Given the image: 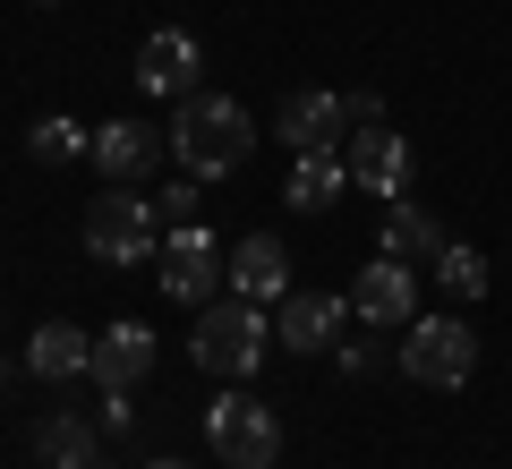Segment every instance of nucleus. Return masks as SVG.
Segmentation results:
<instances>
[{
  "mask_svg": "<svg viewBox=\"0 0 512 469\" xmlns=\"http://www.w3.org/2000/svg\"><path fill=\"white\" fill-rule=\"evenodd\" d=\"M265 342H274V325H265V307L256 299H205V316H197V333H188V359L205 367V376H222V384H239V376H256L265 367Z\"/></svg>",
  "mask_w": 512,
  "mask_h": 469,
  "instance_id": "nucleus-2",
  "label": "nucleus"
},
{
  "mask_svg": "<svg viewBox=\"0 0 512 469\" xmlns=\"http://www.w3.org/2000/svg\"><path fill=\"white\" fill-rule=\"evenodd\" d=\"M384 256H402V265H419V256H427V265H436V256H444V231L419 214V205H393V214H384Z\"/></svg>",
  "mask_w": 512,
  "mask_h": 469,
  "instance_id": "nucleus-17",
  "label": "nucleus"
},
{
  "mask_svg": "<svg viewBox=\"0 0 512 469\" xmlns=\"http://www.w3.org/2000/svg\"><path fill=\"white\" fill-rule=\"evenodd\" d=\"M94 469H103V461H94Z\"/></svg>",
  "mask_w": 512,
  "mask_h": 469,
  "instance_id": "nucleus-25",
  "label": "nucleus"
},
{
  "mask_svg": "<svg viewBox=\"0 0 512 469\" xmlns=\"http://www.w3.org/2000/svg\"><path fill=\"white\" fill-rule=\"evenodd\" d=\"M163 145L171 137H154L146 120H103V128H94V171H103L111 188H128V180H146V171H154Z\"/></svg>",
  "mask_w": 512,
  "mask_h": 469,
  "instance_id": "nucleus-12",
  "label": "nucleus"
},
{
  "mask_svg": "<svg viewBox=\"0 0 512 469\" xmlns=\"http://www.w3.org/2000/svg\"><path fill=\"white\" fill-rule=\"evenodd\" d=\"M154 469H188V461H154Z\"/></svg>",
  "mask_w": 512,
  "mask_h": 469,
  "instance_id": "nucleus-23",
  "label": "nucleus"
},
{
  "mask_svg": "<svg viewBox=\"0 0 512 469\" xmlns=\"http://www.w3.org/2000/svg\"><path fill=\"white\" fill-rule=\"evenodd\" d=\"M154 205H163V222H197V180H171Z\"/></svg>",
  "mask_w": 512,
  "mask_h": 469,
  "instance_id": "nucleus-21",
  "label": "nucleus"
},
{
  "mask_svg": "<svg viewBox=\"0 0 512 469\" xmlns=\"http://www.w3.org/2000/svg\"><path fill=\"white\" fill-rule=\"evenodd\" d=\"M137 86H146V94H197V35H180V26L146 35V52H137Z\"/></svg>",
  "mask_w": 512,
  "mask_h": 469,
  "instance_id": "nucleus-14",
  "label": "nucleus"
},
{
  "mask_svg": "<svg viewBox=\"0 0 512 469\" xmlns=\"http://www.w3.org/2000/svg\"><path fill=\"white\" fill-rule=\"evenodd\" d=\"M103 393H137V384L154 376V333L128 316V325H111V333H94V367H86Z\"/></svg>",
  "mask_w": 512,
  "mask_h": 469,
  "instance_id": "nucleus-9",
  "label": "nucleus"
},
{
  "mask_svg": "<svg viewBox=\"0 0 512 469\" xmlns=\"http://www.w3.org/2000/svg\"><path fill=\"white\" fill-rule=\"evenodd\" d=\"M205 444H214L231 469H274L282 461V418L256 393H222L214 410H205Z\"/></svg>",
  "mask_w": 512,
  "mask_h": 469,
  "instance_id": "nucleus-4",
  "label": "nucleus"
},
{
  "mask_svg": "<svg viewBox=\"0 0 512 469\" xmlns=\"http://www.w3.org/2000/svg\"><path fill=\"white\" fill-rule=\"evenodd\" d=\"M350 307H359V325H410L419 316V273L402 256H376V265L350 282Z\"/></svg>",
  "mask_w": 512,
  "mask_h": 469,
  "instance_id": "nucleus-8",
  "label": "nucleus"
},
{
  "mask_svg": "<svg viewBox=\"0 0 512 469\" xmlns=\"http://www.w3.org/2000/svg\"><path fill=\"white\" fill-rule=\"evenodd\" d=\"M350 188V163H342V145L333 154H299L291 163V180H282V205H299V214H325L333 197Z\"/></svg>",
  "mask_w": 512,
  "mask_h": 469,
  "instance_id": "nucleus-16",
  "label": "nucleus"
},
{
  "mask_svg": "<svg viewBox=\"0 0 512 469\" xmlns=\"http://www.w3.org/2000/svg\"><path fill=\"white\" fill-rule=\"evenodd\" d=\"M26 145H35V163H77V154H94V137H86V128L69 120V111L35 120V137H26Z\"/></svg>",
  "mask_w": 512,
  "mask_h": 469,
  "instance_id": "nucleus-19",
  "label": "nucleus"
},
{
  "mask_svg": "<svg viewBox=\"0 0 512 469\" xmlns=\"http://www.w3.org/2000/svg\"><path fill=\"white\" fill-rule=\"evenodd\" d=\"M43 9H52V0H43Z\"/></svg>",
  "mask_w": 512,
  "mask_h": 469,
  "instance_id": "nucleus-24",
  "label": "nucleus"
},
{
  "mask_svg": "<svg viewBox=\"0 0 512 469\" xmlns=\"http://www.w3.org/2000/svg\"><path fill=\"white\" fill-rule=\"evenodd\" d=\"M342 163H350V188H376V197H410V171H419V154H410V137H393V128H350L342 137Z\"/></svg>",
  "mask_w": 512,
  "mask_h": 469,
  "instance_id": "nucleus-7",
  "label": "nucleus"
},
{
  "mask_svg": "<svg viewBox=\"0 0 512 469\" xmlns=\"http://www.w3.org/2000/svg\"><path fill=\"white\" fill-rule=\"evenodd\" d=\"M342 103H350V128H376V120H384V103H376V94H342Z\"/></svg>",
  "mask_w": 512,
  "mask_h": 469,
  "instance_id": "nucleus-22",
  "label": "nucleus"
},
{
  "mask_svg": "<svg viewBox=\"0 0 512 469\" xmlns=\"http://www.w3.org/2000/svg\"><path fill=\"white\" fill-rule=\"evenodd\" d=\"M436 282L453 290V299H478V290H487V256H478L470 239H444V256H436Z\"/></svg>",
  "mask_w": 512,
  "mask_h": 469,
  "instance_id": "nucleus-20",
  "label": "nucleus"
},
{
  "mask_svg": "<svg viewBox=\"0 0 512 469\" xmlns=\"http://www.w3.org/2000/svg\"><path fill=\"white\" fill-rule=\"evenodd\" d=\"M86 256L103 265H154L163 256V205L137 188H111L103 205H86Z\"/></svg>",
  "mask_w": 512,
  "mask_h": 469,
  "instance_id": "nucleus-3",
  "label": "nucleus"
},
{
  "mask_svg": "<svg viewBox=\"0 0 512 469\" xmlns=\"http://www.w3.org/2000/svg\"><path fill=\"white\" fill-rule=\"evenodd\" d=\"M342 307H350V299H333V290H291V299L274 307V333H282L291 350H333Z\"/></svg>",
  "mask_w": 512,
  "mask_h": 469,
  "instance_id": "nucleus-13",
  "label": "nucleus"
},
{
  "mask_svg": "<svg viewBox=\"0 0 512 469\" xmlns=\"http://www.w3.org/2000/svg\"><path fill=\"white\" fill-rule=\"evenodd\" d=\"M154 273H163V299L205 307V299L222 290V273H231V256H222V239L205 231V222H171V231H163V256H154Z\"/></svg>",
  "mask_w": 512,
  "mask_h": 469,
  "instance_id": "nucleus-5",
  "label": "nucleus"
},
{
  "mask_svg": "<svg viewBox=\"0 0 512 469\" xmlns=\"http://www.w3.org/2000/svg\"><path fill=\"white\" fill-rule=\"evenodd\" d=\"M282 137H291V154H333V145L350 137V103L325 94V86L291 94V103H282Z\"/></svg>",
  "mask_w": 512,
  "mask_h": 469,
  "instance_id": "nucleus-11",
  "label": "nucleus"
},
{
  "mask_svg": "<svg viewBox=\"0 0 512 469\" xmlns=\"http://www.w3.org/2000/svg\"><path fill=\"white\" fill-rule=\"evenodd\" d=\"M26 367H35L43 384H69V376H86V367H94V342H86V325H69V316L35 325V342H26Z\"/></svg>",
  "mask_w": 512,
  "mask_h": 469,
  "instance_id": "nucleus-15",
  "label": "nucleus"
},
{
  "mask_svg": "<svg viewBox=\"0 0 512 469\" xmlns=\"http://www.w3.org/2000/svg\"><path fill=\"white\" fill-rule=\"evenodd\" d=\"M402 376H410V384H436V393L470 384V376H478V333L461 325V316H427V325H410Z\"/></svg>",
  "mask_w": 512,
  "mask_h": 469,
  "instance_id": "nucleus-6",
  "label": "nucleus"
},
{
  "mask_svg": "<svg viewBox=\"0 0 512 469\" xmlns=\"http://www.w3.org/2000/svg\"><path fill=\"white\" fill-rule=\"evenodd\" d=\"M231 290H239V299H256V307H282V299H291V256H282L274 231H248L231 248Z\"/></svg>",
  "mask_w": 512,
  "mask_h": 469,
  "instance_id": "nucleus-10",
  "label": "nucleus"
},
{
  "mask_svg": "<svg viewBox=\"0 0 512 469\" xmlns=\"http://www.w3.org/2000/svg\"><path fill=\"white\" fill-rule=\"evenodd\" d=\"M35 452H43L52 469H94V435H86V418H43Z\"/></svg>",
  "mask_w": 512,
  "mask_h": 469,
  "instance_id": "nucleus-18",
  "label": "nucleus"
},
{
  "mask_svg": "<svg viewBox=\"0 0 512 469\" xmlns=\"http://www.w3.org/2000/svg\"><path fill=\"white\" fill-rule=\"evenodd\" d=\"M171 154H180L188 180H222L256 154V120L231 94H180V120H171Z\"/></svg>",
  "mask_w": 512,
  "mask_h": 469,
  "instance_id": "nucleus-1",
  "label": "nucleus"
}]
</instances>
